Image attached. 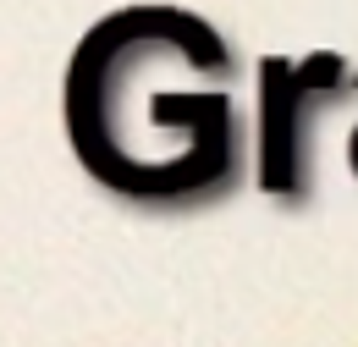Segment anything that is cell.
I'll list each match as a JSON object with an SVG mask.
<instances>
[{
	"instance_id": "obj_1",
	"label": "cell",
	"mask_w": 358,
	"mask_h": 347,
	"mask_svg": "<svg viewBox=\"0 0 358 347\" xmlns=\"http://www.w3.org/2000/svg\"><path fill=\"white\" fill-rule=\"evenodd\" d=\"M309 94L314 83L287 55L259 61V187L265 193H298L303 187L298 127H303V99Z\"/></svg>"
}]
</instances>
